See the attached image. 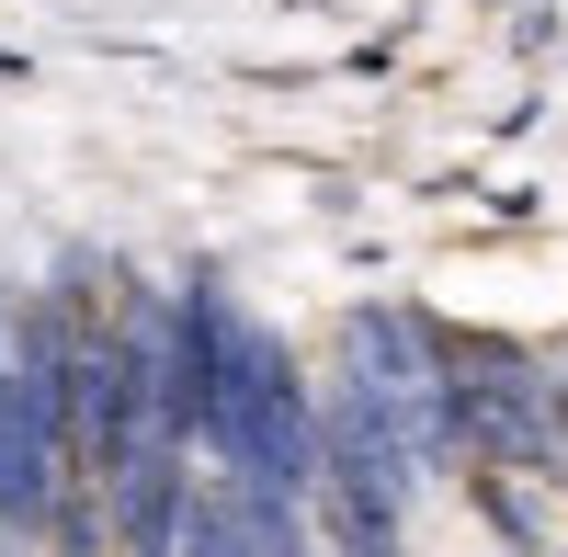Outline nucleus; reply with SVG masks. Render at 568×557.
<instances>
[{
	"label": "nucleus",
	"mask_w": 568,
	"mask_h": 557,
	"mask_svg": "<svg viewBox=\"0 0 568 557\" xmlns=\"http://www.w3.org/2000/svg\"><path fill=\"white\" fill-rule=\"evenodd\" d=\"M194 455H205V478L284 489V500H307V513H318V376H307V353L284 342L273 318H240Z\"/></svg>",
	"instance_id": "1"
},
{
	"label": "nucleus",
	"mask_w": 568,
	"mask_h": 557,
	"mask_svg": "<svg viewBox=\"0 0 568 557\" xmlns=\"http://www.w3.org/2000/svg\"><path fill=\"white\" fill-rule=\"evenodd\" d=\"M0 398H12V331H0Z\"/></svg>",
	"instance_id": "2"
},
{
	"label": "nucleus",
	"mask_w": 568,
	"mask_h": 557,
	"mask_svg": "<svg viewBox=\"0 0 568 557\" xmlns=\"http://www.w3.org/2000/svg\"><path fill=\"white\" fill-rule=\"evenodd\" d=\"M489 557H500V546H489Z\"/></svg>",
	"instance_id": "5"
},
{
	"label": "nucleus",
	"mask_w": 568,
	"mask_h": 557,
	"mask_svg": "<svg viewBox=\"0 0 568 557\" xmlns=\"http://www.w3.org/2000/svg\"><path fill=\"white\" fill-rule=\"evenodd\" d=\"M12 557H45V546H12Z\"/></svg>",
	"instance_id": "4"
},
{
	"label": "nucleus",
	"mask_w": 568,
	"mask_h": 557,
	"mask_svg": "<svg viewBox=\"0 0 568 557\" xmlns=\"http://www.w3.org/2000/svg\"><path fill=\"white\" fill-rule=\"evenodd\" d=\"M535 557H568V535H557V546H535Z\"/></svg>",
	"instance_id": "3"
}]
</instances>
